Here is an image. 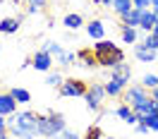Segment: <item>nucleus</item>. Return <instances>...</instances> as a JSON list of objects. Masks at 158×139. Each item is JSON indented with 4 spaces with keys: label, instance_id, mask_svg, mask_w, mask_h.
Returning a JSON list of instances; mask_svg holds the SVG:
<instances>
[{
    "label": "nucleus",
    "instance_id": "b1692460",
    "mask_svg": "<svg viewBox=\"0 0 158 139\" xmlns=\"http://www.w3.org/2000/svg\"><path fill=\"white\" fill-rule=\"evenodd\" d=\"M141 43H144L146 48H151V50H158V34H153V31L146 34V39L141 41Z\"/></svg>",
    "mask_w": 158,
    "mask_h": 139
},
{
    "label": "nucleus",
    "instance_id": "2f4dec72",
    "mask_svg": "<svg viewBox=\"0 0 158 139\" xmlns=\"http://www.w3.org/2000/svg\"><path fill=\"white\" fill-rule=\"evenodd\" d=\"M134 127H137L139 134H148V132H151V129H148V125H144V122H139V125H134Z\"/></svg>",
    "mask_w": 158,
    "mask_h": 139
},
{
    "label": "nucleus",
    "instance_id": "bb28decb",
    "mask_svg": "<svg viewBox=\"0 0 158 139\" xmlns=\"http://www.w3.org/2000/svg\"><path fill=\"white\" fill-rule=\"evenodd\" d=\"M144 125H148L151 132H158V115H148V118L144 120Z\"/></svg>",
    "mask_w": 158,
    "mask_h": 139
},
{
    "label": "nucleus",
    "instance_id": "ddd939ff",
    "mask_svg": "<svg viewBox=\"0 0 158 139\" xmlns=\"http://www.w3.org/2000/svg\"><path fill=\"white\" fill-rule=\"evenodd\" d=\"M86 34H89L94 41H103V34H106L103 22H101V19H91L89 24H86Z\"/></svg>",
    "mask_w": 158,
    "mask_h": 139
},
{
    "label": "nucleus",
    "instance_id": "f257e3e1",
    "mask_svg": "<svg viewBox=\"0 0 158 139\" xmlns=\"http://www.w3.org/2000/svg\"><path fill=\"white\" fill-rule=\"evenodd\" d=\"M94 53H96V60H98V67H108L113 70L115 65L125 62V53L113 43V41H96L94 43Z\"/></svg>",
    "mask_w": 158,
    "mask_h": 139
},
{
    "label": "nucleus",
    "instance_id": "2eb2a0df",
    "mask_svg": "<svg viewBox=\"0 0 158 139\" xmlns=\"http://www.w3.org/2000/svg\"><path fill=\"white\" fill-rule=\"evenodd\" d=\"M113 77L115 79H122V82H132V67H129V62H120L113 67Z\"/></svg>",
    "mask_w": 158,
    "mask_h": 139
},
{
    "label": "nucleus",
    "instance_id": "c9c22d12",
    "mask_svg": "<svg viewBox=\"0 0 158 139\" xmlns=\"http://www.w3.org/2000/svg\"><path fill=\"white\" fill-rule=\"evenodd\" d=\"M10 137H12L10 132H2V134H0V139H10Z\"/></svg>",
    "mask_w": 158,
    "mask_h": 139
},
{
    "label": "nucleus",
    "instance_id": "9b49d317",
    "mask_svg": "<svg viewBox=\"0 0 158 139\" xmlns=\"http://www.w3.org/2000/svg\"><path fill=\"white\" fill-rule=\"evenodd\" d=\"M156 24H158V15H156V10H144V12H141V24H139V27L146 31V34H151Z\"/></svg>",
    "mask_w": 158,
    "mask_h": 139
},
{
    "label": "nucleus",
    "instance_id": "c85d7f7f",
    "mask_svg": "<svg viewBox=\"0 0 158 139\" xmlns=\"http://www.w3.org/2000/svg\"><path fill=\"white\" fill-rule=\"evenodd\" d=\"M53 139H81V137H79L77 132H67V129H65V132H60V134H55Z\"/></svg>",
    "mask_w": 158,
    "mask_h": 139
},
{
    "label": "nucleus",
    "instance_id": "423d86ee",
    "mask_svg": "<svg viewBox=\"0 0 158 139\" xmlns=\"http://www.w3.org/2000/svg\"><path fill=\"white\" fill-rule=\"evenodd\" d=\"M77 65H81V67H89V70L96 67V65H98V60H96L94 48H79V50H77Z\"/></svg>",
    "mask_w": 158,
    "mask_h": 139
},
{
    "label": "nucleus",
    "instance_id": "e433bc0d",
    "mask_svg": "<svg viewBox=\"0 0 158 139\" xmlns=\"http://www.w3.org/2000/svg\"><path fill=\"white\" fill-rule=\"evenodd\" d=\"M103 139H113V137H103Z\"/></svg>",
    "mask_w": 158,
    "mask_h": 139
},
{
    "label": "nucleus",
    "instance_id": "473e14b6",
    "mask_svg": "<svg viewBox=\"0 0 158 139\" xmlns=\"http://www.w3.org/2000/svg\"><path fill=\"white\" fill-rule=\"evenodd\" d=\"M94 5H103V7H113V0H94Z\"/></svg>",
    "mask_w": 158,
    "mask_h": 139
},
{
    "label": "nucleus",
    "instance_id": "dca6fc26",
    "mask_svg": "<svg viewBox=\"0 0 158 139\" xmlns=\"http://www.w3.org/2000/svg\"><path fill=\"white\" fill-rule=\"evenodd\" d=\"M120 19H122V27H134V29H137L139 24H141V10L134 7V10H129L127 15H122Z\"/></svg>",
    "mask_w": 158,
    "mask_h": 139
},
{
    "label": "nucleus",
    "instance_id": "c756f323",
    "mask_svg": "<svg viewBox=\"0 0 158 139\" xmlns=\"http://www.w3.org/2000/svg\"><path fill=\"white\" fill-rule=\"evenodd\" d=\"M77 62V53H65V58L60 60V65H74Z\"/></svg>",
    "mask_w": 158,
    "mask_h": 139
},
{
    "label": "nucleus",
    "instance_id": "a211bd4d",
    "mask_svg": "<svg viewBox=\"0 0 158 139\" xmlns=\"http://www.w3.org/2000/svg\"><path fill=\"white\" fill-rule=\"evenodd\" d=\"M129 10H134V2H132V0H113V12H115V15L122 17V15H127Z\"/></svg>",
    "mask_w": 158,
    "mask_h": 139
},
{
    "label": "nucleus",
    "instance_id": "f3484780",
    "mask_svg": "<svg viewBox=\"0 0 158 139\" xmlns=\"http://www.w3.org/2000/svg\"><path fill=\"white\" fill-rule=\"evenodd\" d=\"M120 36H122V41L129 43V46H137V41H139V34H137L134 27H122V29H120Z\"/></svg>",
    "mask_w": 158,
    "mask_h": 139
},
{
    "label": "nucleus",
    "instance_id": "f03ea898",
    "mask_svg": "<svg viewBox=\"0 0 158 139\" xmlns=\"http://www.w3.org/2000/svg\"><path fill=\"white\" fill-rule=\"evenodd\" d=\"M146 99H151V94H148V89L144 84H132V86H127V91L122 94V101H125L132 110L137 108V106H141Z\"/></svg>",
    "mask_w": 158,
    "mask_h": 139
},
{
    "label": "nucleus",
    "instance_id": "a878e982",
    "mask_svg": "<svg viewBox=\"0 0 158 139\" xmlns=\"http://www.w3.org/2000/svg\"><path fill=\"white\" fill-rule=\"evenodd\" d=\"M141 84H144L146 89H156L158 86V74H144V77H141Z\"/></svg>",
    "mask_w": 158,
    "mask_h": 139
},
{
    "label": "nucleus",
    "instance_id": "7ed1b4c3",
    "mask_svg": "<svg viewBox=\"0 0 158 139\" xmlns=\"http://www.w3.org/2000/svg\"><path fill=\"white\" fill-rule=\"evenodd\" d=\"M86 91H89V84L84 79H74V77H69V79L62 82V86H60V96H65V99H79V96H86Z\"/></svg>",
    "mask_w": 158,
    "mask_h": 139
},
{
    "label": "nucleus",
    "instance_id": "9d476101",
    "mask_svg": "<svg viewBox=\"0 0 158 139\" xmlns=\"http://www.w3.org/2000/svg\"><path fill=\"white\" fill-rule=\"evenodd\" d=\"M134 55H137L139 62H156L158 50H151V48H146L144 43H137V46H134Z\"/></svg>",
    "mask_w": 158,
    "mask_h": 139
},
{
    "label": "nucleus",
    "instance_id": "72a5a7b5",
    "mask_svg": "<svg viewBox=\"0 0 158 139\" xmlns=\"http://www.w3.org/2000/svg\"><path fill=\"white\" fill-rule=\"evenodd\" d=\"M151 99L158 101V86H156V89H151Z\"/></svg>",
    "mask_w": 158,
    "mask_h": 139
},
{
    "label": "nucleus",
    "instance_id": "f8f14e48",
    "mask_svg": "<svg viewBox=\"0 0 158 139\" xmlns=\"http://www.w3.org/2000/svg\"><path fill=\"white\" fill-rule=\"evenodd\" d=\"M115 115H118L120 120H125L127 125H139V118L134 115V110L129 108L127 103H122V106H118V108H115Z\"/></svg>",
    "mask_w": 158,
    "mask_h": 139
},
{
    "label": "nucleus",
    "instance_id": "393cba45",
    "mask_svg": "<svg viewBox=\"0 0 158 139\" xmlns=\"http://www.w3.org/2000/svg\"><path fill=\"white\" fill-rule=\"evenodd\" d=\"M29 2V15H34V12H41V10H46V0H27Z\"/></svg>",
    "mask_w": 158,
    "mask_h": 139
},
{
    "label": "nucleus",
    "instance_id": "4be33fe9",
    "mask_svg": "<svg viewBox=\"0 0 158 139\" xmlns=\"http://www.w3.org/2000/svg\"><path fill=\"white\" fill-rule=\"evenodd\" d=\"M62 74H60V72H50L48 77H46V84H48V86H53V89H60V86H62Z\"/></svg>",
    "mask_w": 158,
    "mask_h": 139
},
{
    "label": "nucleus",
    "instance_id": "f704fd0d",
    "mask_svg": "<svg viewBox=\"0 0 158 139\" xmlns=\"http://www.w3.org/2000/svg\"><path fill=\"white\" fill-rule=\"evenodd\" d=\"M151 10H158V0H151Z\"/></svg>",
    "mask_w": 158,
    "mask_h": 139
},
{
    "label": "nucleus",
    "instance_id": "412c9836",
    "mask_svg": "<svg viewBox=\"0 0 158 139\" xmlns=\"http://www.w3.org/2000/svg\"><path fill=\"white\" fill-rule=\"evenodd\" d=\"M10 94H12V99L17 101V103H29V101H31V94L27 89H19V86L10 89Z\"/></svg>",
    "mask_w": 158,
    "mask_h": 139
},
{
    "label": "nucleus",
    "instance_id": "20e7f679",
    "mask_svg": "<svg viewBox=\"0 0 158 139\" xmlns=\"http://www.w3.org/2000/svg\"><path fill=\"white\" fill-rule=\"evenodd\" d=\"M108 94H106V86L103 84H98V82H94L89 86V91H86V96H84V101H86V108L94 110V113H98L101 106H103V99H106Z\"/></svg>",
    "mask_w": 158,
    "mask_h": 139
},
{
    "label": "nucleus",
    "instance_id": "1a4fd4ad",
    "mask_svg": "<svg viewBox=\"0 0 158 139\" xmlns=\"http://www.w3.org/2000/svg\"><path fill=\"white\" fill-rule=\"evenodd\" d=\"M103 86H106V94H108V96H122V94L127 91V82H122V79H115V77H110V79L106 82Z\"/></svg>",
    "mask_w": 158,
    "mask_h": 139
},
{
    "label": "nucleus",
    "instance_id": "0eeeda50",
    "mask_svg": "<svg viewBox=\"0 0 158 139\" xmlns=\"http://www.w3.org/2000/svg\"><path fill=\"white\" fill-rule=\"evenodd\" d=\"M17 113V101L12 99V94H0V115H5V118H10Z\"/></svg>",
    "mask_w": 158,
    "mask_h": 139
},
{
    "label": "nucleus",
    "instance_id": "6e6552de",
    "mask_svg": "<svg viewBox=\"0 0 158 139\" xmlns=\"http://www.w3.org/2000/svg\"><path fill=\"white\" fill-rule=\"evenodd\" d=\"M36 125H39V137H55V134H58L48 113H46V115H39V122H36Z\"/></svg>",
    "mask_w": 158,
    "mask_h": 139
},
{
    "label": "nucleus",
    "instance_id": "aec40b11",
    "mask_svg": "<svg viewBox=\"0 0 158 139\" xmlns=\"http://www.w3.org/2000/svg\"><path fill=\"white\" fill-rule=\"evenodd\" d=\"M62 24H65L67 29H74V31H77L79 27L84 24V17H81V15H77V12H72V15H67V17L62 19Z\"/></svg>",
    "mask_w": 158,
    "mask_h": 139
},
{
    "label": "nucleus",
    "instance_id": "39448f33",
    "mask_svg": "<svg viewBox=\"0 0 158 139\" xmlns=\"http://www.w3.org/2000/svg\"><path fill=\"white\" fill-rule=\"evenodd\" d=\"M31 67L39 70V72H48L53 67V55L46 53V50H39V53H34L31 55Z\"/></svg>",
    "mask_w": 158,
    "mask_h": 139
},
{
    "label": "nucleus",
    "instance_id": "7c9ffc66",
    "mask_svg": "<svg viewBox=\"0 0 158 139\" xmlns=\"http://www.w3.org/2000/svg\"><path fill=\"white\" fill-rule=\"evenodd\" d=\"M7 129H10V125H7V118H5V115H0V134H2V132H7Z\"/></svg>",
    "mask_w": 158,
    "mask_h": 139
},
{
    "label": "nucleus",
    "instance_id": "4468645a",
    "mask_svg": "<svg viewBox=\"0 0 158 139\" xmlns=\"http://www.w3.org/2000/svg\"><path fill=\"white\" fill-rule=\"evenodd\" d=\"M22 27V17H5L0 22V31L2 34H17Z\"/></svg>",
    "mask_w": 158,
    "mask_h": 139
},
{
    "label": "nucleus",
    "instance_id": "cd10ccee",
    "mask_svg": "<svg viewBox=\"0 0 158 139\" xmlns=\"http://www.w3.org/2000/svg\"><path fill=\"white\" fill-rule=\"evenodd\" d=\"M132 2H134V7H137V10H151V0H132Z\"/></svg>",
    "mask_w": 158,
    "mask_h": 139
},
{
    "label": "nucleus",
    "instance_id": "6ab92c4d",
    "mask_svg": "<svg viewBox=\"0 0 158 139\" xmlns=\"http://www.w3.org/2000/svg\"><path fill=\"white\" fill-rule=\"evenodd\" d=\"M43 50H46V53H50V55H53V58L58 60V62H60L62 58H65V50L60 48V43H55V41H46Z\"/></svg>",
    "mask_w": 158,
    "mask_h": 139
},
{
    "label": "nucleus",
    "instance_id": "5701e85b",
    "mask_svg": "<svg viewBox=\"0 0 158 139\" xmlns=\"http://www.w3.org/2000/svg\"><path fill=\"white\" fill-rule=\"evenodd\" d=\"M103 137H106V134L101 132V127H98V125H91V127L86 129V134H84L81 139H103Z\"/></svg>",
    "mask_w": 158,
    "mask_h": 139
}]
</instances>
